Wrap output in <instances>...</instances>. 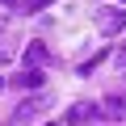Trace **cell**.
Returning a JSON list of instances; mask_svg holds the SVG:
<instances>
[{
	"mask_svg": "<svg viewBox=\"0 0 126 126\" xmlns=\"http://www.w3.org/2000/svg\"><path fill=\"white\" fill-rule=\"evenodd\" d=\"M46 126H63V122H46Z\"/></svg>",
	"mask_w": 126,
	"mask_h": 126,
	"instance_id": "9",
	"label": "cell"
},
{
	"mask_svg": "<svg viewBox=\"0 0 126 126\" xmlns=\"http://www.w3.org/2000/svg\"><path fill=\"white\" fill-rule=\"evenodd\" d=\"M13 84H17V88H42V72H38V67H25L21 76H13Z\"/></svg>",
	"mask_w": 126,
	"mask_h": 126,
	"instance_id": "2",
	"label": "cell"
},
{
	"mask_svg": "<svg viewBox=\"0 0 126 126\" xmlns=\"http://www.w3.org/2000/svg\"><path fill=\"white\" fill-rule=\"evenodd\" d=\"M13 4H21L25 13H38V9H46V4H50V0H13Z\"/></svg>",
	"mask_w": 126,
	"mask_h": 126,
	"instance_id": "7",
	"label": "cell"
},
{
	"mask_svg": "<svg viewBox=\"0 0 126 126\" xmlns=\"http://www.w3.org/2000/svg\"><path fill=\"white\" fill-rule=\"evenodd\" d=\"M38 109H42L38 101H21V105H17V113H13V122H30V118H34Z\"/></svg>",
	"mask_w": 126,
	"mask_h": 126,
	"instance_id": "3",
	"label": "cell"
},
{
	"mask_svg": "<svg viewBox=\"0 0 126 126\" xmlns=\"http://www.w3.org/2000/svg\"><path fill=\"white\" fill-rule=\"evenodd\" d=\"M93 113H97V109H93V105H84V101H80V105H72V109H67V122H88V118H93Z\"/></svg>",
	"mask_w": 126,
	"mask_h": 126,
	"instance_id": "4",
	"label": "cell"
},
{
	"mask_svg": "<svg viewBox=\"0 0 126 126\" xmlns=\"http://www.w3.org/2000/svg\"><path fill=\"white\" fill-rule=\"evenodd\" d=\"M0 88H4V76H0Z\"/></svg>",
	"mask_w": 126,
	"mask_h": 126,
	"instance_id": "10",
	"label": "cell"
},
{
	"mask_svg": "<svg viewBox=\"0 0 126 126\" xmlns=\"http://www.w3.org/2000/svg\"><path fill=\"white\" fill-rule=\"evenodd\" d=\"M97 25H101V34H122L126 30V9H101Z\"/></svg>",
	"mask_w": 126,
	"mask_h": 126,
	"instance_id": "1",
	"label": "cell"
},
{
	"mask_svg": "<svg viewBox=\"0 0 126 126\" xmlns=\"http://www.w3.org/2000/svg\"><path fill=\"white\" fill-rule=\"evenodd\" d=\"M25 59H30V63H46L50 55H46V46H42V42H30V50H25Z\"/></svg>",
	"mask_w": 126,
	"mask_h": 126,
	"instance_id": "5",
	"label": "cell"
},
{
	"mask_svg": "<svg viewBox=\"0 0 126 126\" xmlns=\"http://www.w3.org/2000/svg\"><path fill=\"white\" fill-rule=\"evenodd\" d=\"M118 63H122V67H126V46H122V50H118Z\"/></svg>",
	"mask_w": 126,
	"mask_h": 126,
	"instance_id": "8",
	"label": "cell"
},
{
	"mask_svg": "<svg viewBox=\"0 0 126 126\" xmlns=\"http://www.w3.org/2000/svg\"><path fill=\"white\" fill-rule=\"evenodd\" d=\"M105 113H109V118H122V113H126V97H109V101H105Z\"/></svg>",
	"mask_w": 126,
	"mask_h": 126,
	"instance_id": "6",
	"label": "cell"
}]
</instances>
